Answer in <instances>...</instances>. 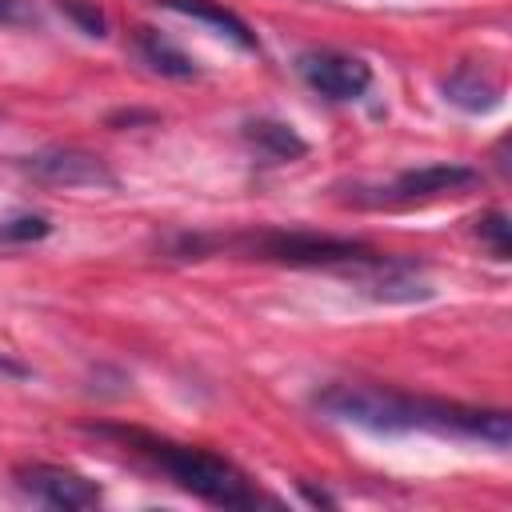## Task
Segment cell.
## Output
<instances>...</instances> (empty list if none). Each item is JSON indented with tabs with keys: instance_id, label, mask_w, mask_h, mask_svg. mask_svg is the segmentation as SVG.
<instances>
[{
	"instance_id": "3",
	"label": "cell",
	"mask_w": 512,
	"mask_h": 512,
	"mask_svg": "<svg viewBox=\"0 0 512 512\" xmlns=\"http://www.w3.org/2000/svg\"><path fill=\"white\" fill-rule=\"evenodd\" d=\"M180 252H240L248 260H276L292 268H340V272H368L384 252L368 248L364 240L304 232V228H256L232 236H184Z\"/></svg>"
},
{
	"instance_id": "10",
	"label": "cell",
	"mask_w": 512,
	"mask_h": 512,
	"mask_svg": "<svg viewBox=\"0 0 512 512\" xmlns=\"http://www.w3.org/2000/svg\"><path fill=\"white\" fill-rule=\"evenodd\" d=\"M132 48H136V56L156 72V76H168V80H192L200 68H196V60L184 52V48H176L164 32H156V28H136V36H132Z\"/></svg>"
},
{
	"instance_id": "1",
	"label": "cell",
	"mask_w": 512,
	"mask_h": 512,
	"mask_svg": "<svg viewBox=\"0 0 512 512\" xmlns=\"http://www.w3.org/2000/svg\"><path fill=\"white\" fill-rule=\"evenodd\" d=\"M316 408L340 424H356L368 432H432V436L480 440L496 452H504L512 440V420L504 408H472L380 384H328L324 392H316Z\"/></svg>"
},
{
	"instance_id": "14",
	"label": "cell",
	"mask_w": 512,
	"mask_h": 512,
	"mask_svg": "<svg viewBox=\"0 0 512 512\" xmlns=\"http://www.w3.org/2000/svg\"><path fill=\"white\" fill-rule=\"evenodd\" d=\"M60 12L84 32V36H108V16H104V8L96 4V0H60Z\"/></svg>"
},
{
	"instance_id": "7",
	"label": "cell",
	"mask_w": 512,
	"mask_h": 512,
	"mask_svg": "<svg viewBox=\"0 0 512 512\" xmlns=\"http://www.w3.org/2000/svg\"><path fill=\"white\" fill-rule=\"evenodd\" d=\"M12 480H16V488L24 496H32V500H40L48 508L76 512V508H96L100 504V488L88 476H80L72 468H60V464H40V460L36 464H20L12 472Z\"/></svg>"
},
{
	"instance_id": "6",
	"label": "cell",
	"mask_w": 512,
	"mask_h": 512,
	"mask_svg": "<svg viewBox=\"0 0 512 512\" xmlns=\"http://www.w3.org/2000/svg\"><path fill=\"white\" fill-rule=\"evenodd\" d=\"M480 184H484V176L472 164H424V168L400 172L388 188H380V200L384 204H424V200H440V196H468Z\"/></svg>"
},
{
	"instance_id": "4",
	"label": "cell",
	"mask_w": 512,
	"mask_h": 512,
	"mask_svg": "<svg viewBox=\"0 0 512 512\" xmlns=\"http://www.w3.org/2000/svg\"><path fill=\"white\" fill-rule=\"evenodd\" d=\"M296 72L300 80L320 92L324 100H336V104H348V100H360L368 88H372V68L352 56V52H336V48H308L296 56Z\"/></svg>"
},
{
	"instance_id": "2",
	"label": "cell",
	"mask_w": 512,
	"mask_h": 512,
	"mask_svg": "<svg viewBox=\"0 0 512 512\" xmlns=\"http://www.w3.org/2000/svg\"><path fill=\"white\" fill-rule=\"evenodd\" d=\"M100 436H112L120 444H128L136 456H144L148 464H156L176 488H184L188 496L216 504V508H256L264 504V496L252 488V480L220 452L196 448V444H180L144 428H100Z\"/></svg>"
},
{
	"instance_id": "5",
	"label": "cell",
	"mask_w": 512,
	"mask_h": 512,
	"mask_svg": "<svg viewBox=\"0 0 512 512\" xmlns=\"http://www.w3.org/2000/svg\"><path fill=\"white\" fill-rule=\"evenodd\" d=\"M20 168L32 180L52 184V188H116L120 184L116 172L96 152H84V148H72V144L40 148V152L24 156Z\"/></svg>"
},
{
	"instance_id": "8",
	"label": "cell",
	"mask_w": 512,
	"mask_h": 512,
	"mask_svg": "<svg viewBox=\"0 0 512 512\" xmlns=\"http://www.w3.org/2000/svg\"><path fill=\"white\" fill-rule=\"evenodd\" d=\"M156 4L168 8V12H180V16H188V20L208 24L216 36L232 40V44L244 48V52H256V32H252L232 8H224V4H216V0H156Z\"/></svg>"
},
{
	"instance_id": "13",
	"label": "cell",
	"mask_w": 512,
	"mask_h": 512,
	"mask_svg": "<svg viewBox=\"0 0 512 512\" xmlns=\"http://www.w3.org/2000/svg\"><path fill=\"white\" fill-rule=\"evenodd\" d=\"M476 236L492 252V260H508L512 256V224H508V216L500 208H492V212H484L476 220Z\"/></svg>"
},
{
	"instance_id": "16",
	"label": "cell",
	"mask_w": 512,
	"mask_h": 512,
	"mask_svg": "<svg viewBox=\"0 0 512 512\" xmlns=\"http://www.w3.org/2000/svg\"><path fill=\"white\" fill-rule=\"evenodd\" d=\"M0 376H24V364H16V360H8L0 352Z\"/></svg>"
},
{
	"instance_id": "17",
	"label": "cell",
	"mask_w": 512,
	"mask_h": 512,
	"mask_svg": "<svg viewBox=\"0 0 512 512\" xmlns=\"http://www.w3.org/2000/svg\"><path fill=\"white\" fill-rule=\"evenodd\" d=\"M304 496H308L312 504H336V500H332L328 492H316V488H304Z\"/></svg>"
},
{
	"instance_id": "11",
	"label": "cell",
	"mask_w": 512,
	"mask_h": 512,
	"mask_svg": "<svg viewBox=\"0 0 512 512\" xmlns=\"http://www.w3.org/2000/svg\"><path fill=\"white\" fill-rule=\"evenodd\" d=\"M444 96H448V104H456L464 112H492L500 104V84L488 80L480 68L464 64L444 80Z\"/></svg>"
},
{
	"instance_id": "9",
	"label": "cell",
	"mask_w": 512,
	"mask_h": 512,
	"mask_svg": "<svg viewBox=\"0 0 512 512\" xmlns=\"http://www.w3.org/2000/svg\"><path fill=\"white\" fill-rule=\"evenodd\" d=\"M244 140L256 148V156H264L268 164H288V160H300L308 152V140L284 124V120H268V116H256V120H244Z\"/></svg>"
},
{
	"instance_id": "12",
	"label": "cell",
	"mask_w": 512,
	"mask_h": 512,
	"mask_svg": "<svg viewBox=\"0 0 512 512\" xmlns=\"http://www.w3.org/2000/svg\"><path fill=\"white\" fill-rule=\"evenodd\" d=\"M52 232L48 216L40 212H4L0 216V244H32Z\"/></svg>"
},
{
	"instance_id": "15",
	"label": "cell",
	"mask_w": 512,
	"mask_h": 512,
	"mask_svg": "<svg viewBox=\"0 0 512 512\" xmlns=\"http://www.w3.org/2000/svg\"><path fill=\"white\" fill-rule=\"evenodd\" d=\"M40 20L36 0H0V28H40Z\"/></svg>"
}]
</instances>
